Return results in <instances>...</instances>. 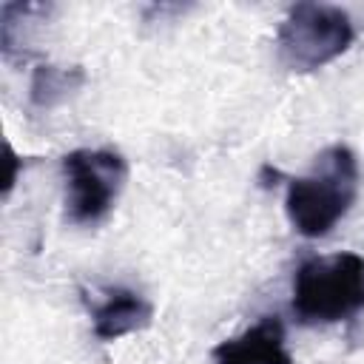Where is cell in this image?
Here are the masks:
<instances>
[{
  "label": "cell",
  "mask_w": 364,
  "mask_h": 364,
  "mask_svg": "<svg viewBox=\"0 0 364 364\" xmlns=\"http://www.w3.org/2000/svg\"><path fill=\"white\" fill-rule=\"evenodd\" d=\"M358 196V159L347 145L324 148L310 173L290 179L284 210L296 233L304 239L327 236L353 208Z\"/></svg>",
  "instance_id": "1"
},
{
  "label": "cell",
  "mask_w": 364,
  "mask_h": 364,
  "mask_svg": "<svg viewBox=\"0 0 364 364\" xmlns=\"http://www.w3.org/2000/svg\"><path fill=\"white\" fill-rule=\"evenodd\" d=\"M364 310V256L330 253L299 264L293 313L301 324H336Z\"/></svg>",
  "instance_id": "2"
},
{
  "label": "cell",
  "mask_w": 364,
  "mask_h": 364,
  "mask_svg": "<svg viewBox=\"0 0 364 364\" xmlns=\"http://www.w3.org/2000/svg\"><path fill=\"white\" fill-rule=\"evenodd\" d=\"M355 40L353 20L344 9L327 3H296L276 31L279 60L299 74L316 71L341 57Z\"/></svg>",
  "instance_id": "3"
},
{
  "label": "cell",
  "mask_w": 364,
  "mask_h": 364,
  "mask_svg": "<svg viewBox=\"0 0 364 364\" xmlns=\"http://www.w3.org/2000/svg\"><path fill=\"white\" fill-rule=\"evenodd\" d=\"M63 179L65 219L71 225H97L117 205L128 182V162L111 148H77L63 156Z\"/></svg>",
  "instance_id": "4"
},
{
  "label": "cell",
  "mask_w": 364,
  "mask_h": 364,
  "mask_svg": "<svg viewBox=\"0 0 364 364\" xmlns=\"http://www.w3.org/2000/svg\"><path fill=\"white\" fill-rule=\"evenodd\" d=\"M213 364H296L279 316H262L253 327L219 341L210 350Z\"/></svg>",
  "instance_id": "5"
},
{
  "label": "cell",
  "mask_w": 364,
  "mask_h": 364,
  "mask_svg": "<svg viewBox=\"0 0 364 364\" xmlns=\"http://www.w3.org/2000/svg\"><path fill=\"white\" fill-rule=\"evenodd\" d=\"M154 304L128 287H111L100 301L91 304V330L100 341H117L122 336L151 327Z\"/></svg>",
  "instance_id": "6"
},
{
  "label": "cell",
  "mask_w": 364,
  "mask_h": 364,
  "mask_svg": "<svg viewBox=\"0 0 364 364\" xmlns=\"http://www.w3.org/2000/svg\"><path fill=\"white\" fill-rule=\"evenodd\" d=\"M82 85H85V71L80 65H51V63H43L31 74L28 102L37 111H48V108H57V105L68 102Z\"/></svg>",
  "instance_id": "7"
},
{
  "label": "cell",
  "mask_w": 364,
  "mask_h": 364,
  "mask_svg": "<svg viewBox=\"0 0 364 364\" xmlns=\"http://www.w3.org/2000/svg\"><path fill=\"white\" fill-rule=\"evenodd\" d=\"M6 159H9V173H6V188H3V196H9L11 193V188H14V182H17V165H20V156L14 154V148L6 142Z\"/></svg>",
  "instance_id": "8"
}]
</instances>
